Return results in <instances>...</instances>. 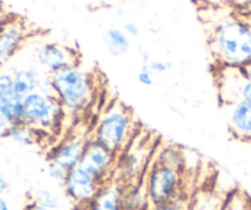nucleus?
Wrapping results in <instances>:
<instances>
[{
	"mask_svg": "<svg viewBox=\"0 0 251 210\" xmlns=\"http://www.w3.org/2000/svg\"><path fill=\"white\" fill-rule=\"evenodd\" d=\"M209 47L217 65L243 68L251 62V23L231 10L214 23Z\"/></svg>",
	"mask_w": 251,
	"mask_h": 210,
	"instance_id": "obj_1",
	"label": "nucleus"
},
{
	"mask_svg": "<svg viewBox=\"0 0 251 210\" xmlns=\"http://www.w3.org/2000/svg\"><path fill=\"white\" fill-rule=\"evenodd\" d=\"M54 96L66 111L76 115L89 107L94 98V85L89 73L78 64L50 74Z\"/></svg>",
	"mask_w": 251,
	"mask_h": 210,
	"instance_id": "obj_2",
	"label": "nucleus"
},
{
	"mask_svg": "<svg viewBox=\"0 0 251 210\" xmlns=\"http://www.w3.org/2000/svg\"><path fill=\"white\" fill-rule=\"evenodd\" d=\"M133 128L129 108L120 101H113L98 118L93 138L118 155L133 138Z\"/></svg>",
	"mask_w": 251,
	"mask_h": 210,
	"instance_id": "obj_3",
	"label": "nucleus"
},
{
	"mask_svg": "<svg viewBox=\"0 0 251 210\" xmlns=\"http://www.w3.org/2000/svg\"><path fill=\"white\" fill-rule=\"evenodd\" d=\"M25 123L37 132H50L59 127L66 111L54 96L33 91L23 97Z\"/></svg>",
	"mask_w": 251,
	"mask_h": 210,
	"instance_id": "obj_4",
	"label": "nucleus"
},
{
	"mask_svg": "<svg viewBox=\"0 0 251 210\" xmlns=\"http://www.w3.org/2000/svg\"><path fill=\"white\" fill-rule=\"evenodd\" d=\"M181 182V170L154 161L143 178L149 205L155 207L177 198L180 195Z\"/></svg>",
	"mask_w": 251,
	"mask_h": 210,
	"instance_id": "obj_5",
	"label": "nucleus"
},
{
	"mask_svg": "<svg viewBox=\"0 0 251 210\" xmlns=\"http://www.w3.org/2000/svg\"><path fill=\"white\" fill-rule=\"evenodd\" d=\"M151 156V148L148 141H136L132 138L122 151L117 155L115 171L122 186H129L143 181L148 168V161Z\"/></svg>",
	"mask_w": 251,
	"mask_h": 210,
	"instance_id": "obj_6",
	"label": "nucleus"
},
{
	"mask_svg": "<svg viewBox=\"0 0 251 210\" xmlns=\"http://www.w3.org/2000/svg\"><path fill=\"white\" fill-rule=\"evenodd\" d=\"M116 161H117V154L91 137L86 141L79 166L103 185L108 182V178L115 172Z\"/></svg>",
	"mask_w": 251,
	"mask_h": 210,
	"instance_id": "obj_7",
	"label": "nucleus"
},
{
	"mask_svg": "<svg viewBox=\"0 0 251 210\" xmlns=\"http://www.w3.org/2000/svg\"><path fill=\"white\" fill-rule=\"evenodd\" d=\"M101 186L102 183L80 166L69 171L62 183L66 198L78 208H85L95 197Z\"/></svg>",
	"mask_w": 251,
	"mask_h": 210,
	"instance_id": "obj_8",
	"label": "nucleus"
},
{
	"mask_svg": "<svg viewBox=\"0 0 251 210\" xmlns=\"http://www.w3.org/2000/svg\"><path fill=\"white\" fill-rule=\"evenodd\" d=\"M36 60L48 75L78 64L75 50L58 42L43 43L36 52Z\"/></svg>",
	"mask_w": 251,
	"mask_h": 210,
	"instance_id": "obj_9",
	"label": "nucleus"
},
{
	"mask_svg": "<svg viewBox=\"0 0 251 210\" xmlns=\"http://www.w3.org/2000/svg\"><path fill=\"white\" fill-rule=\"evenodd\" d=\"M27 35V26L21 19L9 18L0 26V69L21 49Z\"/></svg>",
	"mask_w": 251,
	"mask_h": 210,
	"instance_id": "obj_10",
	"label": "nucleus"
},
{
	"mask_svg": "<svg viewBox=\"0 0 251 210\" xmlns=\"http://www.w3.org/2000/svg\"><path fill=\"white\" fill-rule=\"evenodd\" d=\"M86 141H88V139H84L78 135L67 138L59 145L53 149L52 153L48 156V161L57 163L58 166L64 168L67 172H69L80 163Z\"/></svg>",
	"mask_w": 251,
	"mask_h": 210,
	"instance_id": "obj_11",
	"label": "nucleus"
},
{
	"mask_svg": "<svg viewBox=\"0 0 251 210\" xmlns=\"http://www.w3.org/2000/svg\"><path fill=\"white\" fill-rule=\"evenodd\" d=\"M229 129L241 140H251V103L245 101L226 106Z\"/></svg>",
	"mask_w": 251,
	"mask_h": 210,
	"instance_id": "obj_12",
	"label": "nucleus"
},
{
	"mask_svg": "<svg viewBox=\"0 0 251 210\" xmlns=\"http://www.w3.org/2000/svg\"><path fill=\"white\" fill-rule=\"evenodd\" d=\"M122 195L123 186L120 182H106L86 205L85 210H123Z\"/></svg>",
	"mask_w": 251,
	"mask_h": 210,
	"instance_id": "obj_13",
	"label": "nucleus"
},
{
	"mask_svg": "<svg viewBox=\"0 0 251 210\" xmlns=\"http://www.w3.org/2000/svg\"><path fill=\"white\" fill-rule=\"evenodd\" d=\"M41 76V69L35 65L19 68L13 73L14 90L19 96L25 97L28 93L37 91Z\"/></svg>",
	"mask_w": 251,
	"mask_h": 210,
	"instance_id": "obj_14",
	"label": "nucleus"
},
{
	"mask_svg": "<svg viewBox=\"0 0 251 210\" xmlns=\"http://www.w3.org/2000/svg\"><path fill=\"white\" fill-rule=\"evenodd\" d=\"M102 40L106 49L113 57H122V55L127 54L131 48L129 37L126 35L122 28L108 27L103 32Z\"/></svg>",
	"mask_w": 251,
	"mask_h": 210,
	"instance_id": "obj_15",
	"label": "nucleus"
},
{
	"mask_svg": "<svg viewBox=\"0 0 251 210\" xmlns=\"http://www.w3.org/2000/svg\"><path fill=\"white\" fill-rule=\"evenodd\" d=\"M147 205H149V200L143 181L126 187L123 186V210H146Z\"/></svg>",
	"mask_w": 251,
	"mask_h": 210,
	"instance_id": "obj_16",
	"label": "nucleus"
},
{
	"mask_svg": "<svg viewBox=\"0 0 251 210\" xmlns=\"http://www.w3.org/2000/svg\"><path fill=\"white\" fill-rule=\"evenodd\" d=\"M0 112L3 113L10 125L25 123L23 97L19 96L15 91L0 98Z\"/></svg>",
	"mask_w": 251,
	"mask_h": 210,
	"instance_id": "obj_17",
	"label": "nucleus"
},
{
	"mask_svg": "<svg viewBox=\"0 0 251 210\" xmlns=\"http://www.w3.org/2000/svg\"><path fill=\"white\" fill-rule=\"evenodd\" d=\"M37 130L33 129L28 124L24 123V124H13L9 125L8 129L3 134L4 138L11 140L13 143L18 144V145H31L36 141L37 138Z\"/></svg>",
	"mask_w": 251,
	"mask_h": 210,
	"instance_id": "obj_18",
	"label": "nucleus"
},
{
	"mask_svg": "<svg viewBox=\"0 0 251 210\" xmlns=\"http://www.w3.org/2000/svg\"><path fill=\"white\" fill-rule=\"evenodd\" d=\"M31 200L50 210H59L62 208V199H60L59 195L53 190L48 189V188L36 189Z\"/></svg>",
	"mask_w": 251,
	"mask_h": 210,
	"instance_id": "obj_19",
	"label": "nucleus"
},
{
	"mask_svg": "<svg viewBox=\"0 0 251 210\" xmlns=\"http://www.w3.org/2000/svg\"><path fill=\"white\" fill-rule=\"evenodd\" d=\"M155 161L164 163V165L171 166V167H175L177 170H181L182 168L183 158L181 151L176 146L168 145L159 151L158 158H156Z\"/></svg>",
	"mask_w": 251,
	"mask_h": 210,
	"instance_id": "obj_20",
	"label": "nucleus"
},
{
	"mask_svg": "<svg viewBox=\"0 0 251 210\" xmlns=\"http://www.w3.org/2000/svg\"><path fill=\"white\" fill-rule=\"evenodd\" d=\"M188 210H223L218 198L211 193H202L192 203Z\"/></svg>",
	"mask_w": 251,
	"mask_h": 210,
	"instance_id": "obj_21",
	"label": "nucleus"
},
{
	"mask_svg": "<svg viewBox=\"0 0 251 210\" xmlns=\"http://www.w3.org/2000/svg\"><path fill=\"white\" fill-rule=\"evenodd\" d=\"M14 78L13 73L8 70L0 69V98L9 93H14Z\"/></svg>",
	"mask_w": 251,
	"mask_h": 210,
	"instance_id": "obj_22",
	"label": "nucleus"
},
{
	"mask_svg": "<svg viewBox=\"0 0 251 210\" xmlns=\"http://www.w3.org/2000/svg\"><path fill=\"white\" fill-rule=\"evenodd\" d=\"M188 208H190V203L178 195L177 198L170 200V202L151 207V210H188Z\"/></svg>",
	"mask_w": 251,
	"mask_h": 210,
	"instance_id": "obj_23",
	"label": "nucleus"
},
{
	"mask_svg": "<svg viewBox=\"0 0 251 210\" xmlns=\"http://www.w3.org/2000/svg\"><path fill=\"white\" fill-rule=\"evenodd\" d=\"M239 101H245V102L251 103V81H249L246 76H244L243 80L239 84L238 90H236L235 102H239Z\"/></svg>",
	"mask_w": 251,
	"mask_h": 210,
	"instance_id": "obj_24",
	"label": "nucleus"
},
{
	"mask_svg": "<svg viewBox=\"0 0 251 210\" xmlns=\"http://www.w3.org/2000/svg\"><path fill=\"white\" fill-rule=\"evenodd\" d=\"M47 172H48V176H50L54 182L59 183V185H62V183L64 182L67 173H68L64 168H62L60 166H58L57 163H52V161H48Z\"/></svg>",
	"mask_w": 251,
	"mask_h": 210,
	"instance_id": "obj_25",
	"label": "nucleus"
},
{
	"mask_svg": "<svg viewBox=\"0 0 251 210\" xmlns=\"http://www.w3.org/2000/svg\"><path fill=\"white\" fill-rule=\"evenodd\" d=\"M201 1L209 4L211 6H228V8L235 10V9L244 6L245 4L250 3L251 0H201Z\"/></svg>",
	"mask_w": 251,
	"mask_h": 210,
	"instance_id": "obj_26",
	"label": "nucleus"
},
{
	"mask_svg": "<svg viewBox=\"0 0 251 210\" xmlns=\"http://www.w3.org/2000/svg\"><path fill=\"white\" fill-rule=\"evenodd\" d=\"M146 65L153 74L165 73V71H169L174 68L173 62H170V60H151Z\"/></svg>",
	"mask_w": 251,
	"mask_h": 210,
	"instance_id": "obj_27",
	"label": "nucleus"
},
{
	"mask_svg": "<svg viewBox=\"0 0 251 210\" xmlns=\"http://www.w3.org/2000/svg\"><path fill=\"white\" fill-rule=\"evenodd\" d=\"M223 210H251L250 200L245 197H236L235 195L228 204V207H223Z\"/></svg>",
	"mask_w": 251,
	"mask_h": 210,
	"instance_id": "obj_28",
	"label": "nucleus"
},
{
	"mask_svg": "<svg viewBox=\"0 0 251 210\" xmlns=\"http://www.w3.org/2000/svg\"><path fill=\"white\" fill-rule=\"evenodd\" d=\"M37 91H40V93H45L47 96H54V89H53L50 76L48 74H42V76L40 79V83H38Z\"/></svg>",
	"mask_w": 251,
	"mask_h": 210,
	"instance_id": "obj_29",
	"label": "nucleus"
},
{
	"mask_svg": "<svg viewBox=\"0 0 251 210\" xmlns=\"http://www.w3.org/2000/svg\"><path fill=\"white\" fill-rule=\"evenodd\" d=\"M137 79H138V83L141 84V85L146 86V88H151V86H153V84H154L153 73H151V70L148 69V67H147L146 64H143L141 71L138 73Z\"/></svg>",
	"mask_w": 251,
	"mask_h": 210,
	"instance_id": "obj_30",
	"label": "nucleus"
},
{
	"mask_svg": "<svg viewBox=\"0 0 251 210\" xmlns=\"http://www.w3.org/2000/svg\"><path fill=\"white\" fill-rule=\"evenodd\" d=\"M123 31L126 32V35L128 36V37H138L141 35V28L137 23H132V21H127V23L123 25Z\"/></svg>",
	"mask_w": 251,
	"mask_h": 210,
	"instance_id": "obj_31",
	"label": "nucleus"
},
{
	"mask_svg": "<svg viewBox=\"0 0 251 210\" xmlns=\"http://www.w3.org/2000/svg\"><path fill=\"white\" fill-rule=\"evenodd\" d=\"M236 14H239L240 16H243V18H245L246 20H250L251 19V1L250 3L245 4L244 6H241V8H238L235 9Z\"/></svg>",
	"mask_w": 251,
	"mask_h": 210,
	"instance_id": "obj_32",
	"label": "nucleus"
},
{
	"mask_svg": "<svg viewBox=\"0 0 251 210\" xmlns=\"http://www.w3.org/2000/svg\"><path fill=\"white\" fill-rule=\"evenodd\" d=\"M8 189H9L8 181H6V178L4 177L3 175H0V195L4 197V194L8 192Z\"/></svg>",
	"mask_w": 251,
	"mask_h": 210,
	"instance_id": "obj_33",
	"label": "nucleus"
},
{
	"mask_svg": "<svg viewBox=\"0 0 251 210\" xmlns=\"http://www.w3.org/2000/svg\"><path fill=\"white\" fill-rule=\"evenodd\" d=\"M138 55L142 59V62H143V64H148L151 62V55H149V53L143 47L138 48Z\"/></svg>",
	"mask_w": 251,
	"mask_h": 210,
	"instance_id": "obj_34",
	"label": "nucleus"
},
{
	"mask_svg": "<svg viewBox=\"0 0 251 210\" xmlns=\"http://www.w3.org/2000/svg\"><path fill=\"white\" fill-rule=\"evenodd\" d=\"M26 210H50L48 209V208H45L42 207V205L37 204V203H35L33 200H30V202L27 203V205L25 207Z\"/></svg>",
	"mask_w": 251,
	"mask_h": 210,
	"instance_id": "obj_35",
	"label": "nucleus"
},
{
	"mask_svg": "<svg viewBox=\"0 0 251 210\" xmlns=\"http://www.w3.org/2000/svg\"><path fill=\"white\" fill-rule=\"evenodd\" d=\"M9 125H10V124H9V122L6 120V118L4 117L3 113L0 112V134L3 135L4 133H5V130L8 129Z\"/></svg>",
	"mask_w": 251,
	"mask_h": 210,
	"instance_id": "obj_36",
	"label": "nucleus"
},
{
	"mask_svg": "<svg viewBox=\"0 0 251 210\" xmlns=\"http://www.w3.org/2000/svg\"><path fill=\"white\" fill-rule=\"evenodd\" d=\"M243 71L244 74H245L246 79H248L249 81H251V62L249 63V64H246L245 67H243Z\"/></svg>",
	"mask_w": 251,
	"mask_h": 210,
	"instance_id": "obj_37",
	"label": "nucleus"
},
{
	"mask_svg": "<svg viewBox=\"0 0 251 210\" xmlns=\"http://www.w3.org/2000/svg\"><path fill=\"white\" fill-rule=\"evenodd\" d=\"M0 210H11L9 203L6 202L5 198L1 197V195H0Z\"/></svg>",
	"mask_w": 251,
	"mask_h": 210,
	"instance_id": "obj_38",
	"label": "nucleus"
},
{
	"mask_svg": "<svg viewBox=\"0 0 251 210\" xmlns=\"http://www.w3.org/2000/svg\"><path fill=\"white\" fill-rule=\"evenodd\" d=\"M8 19H9V16H6L5 11H4L3 8L0 6V26L3 25V23H5V21L8 20Z\"/></svg>",
	"mask_w": 251,
	"mask_h": 210,
	"instance_id": "obj_39",
	"label": "nucleus"
},
{
	"mask_svg": "<svg viewBox=\"0 0 251 210\" xmlns=\"http://www.w3.org/2000/svg\"><path fill=\"white\" fill-rule=\"evenodd\" d=\"M120 1H126V0H120Z\"/></svg>",
	"mask_w": 251,
	"mask_h": 210,
	"instance_id": "obj_40",
	"label": "nucleus"
},
{
	"mask_svg": "<svg viewBox=\"0 0 251 210\" xmlns=\"http://www.w3.org/2000/svg\"><path fill=\"white\" fill-rule=\"evenodd\" d=\"M21 210H26V209H25V208H24V209H21Z\"/></svg>",
	"mask_w": 251,
	"mask_h": 210,
	"instance_id": "obj_41",
	"label": "nucleus"
},
{
	"mask_svg": "<svg viewBox=\"0 0 251 210\" xmlns=\"http://www.w3.org/2000/svg\"><path fill=\"white\" fill-rule=\"evenodd\" d=\"M249 21H250V23H251V19H250V20H249Z\"/></svg>",
	"mask_w": 251,
	"mask_h": 210,
	"instance_id": "obj_42",
	"label": "nucleus"
},
{
	"mask_svg": "<svg viewBox=\"0 0 251 210\" xmlns=\"http://www.w3.org/2000/svg\"><path fill=\"white\" fill-rule=\"evenodd\" d=\"M0 135H1V134H0Z\"/></svg>",
	"mask_w": 251,
	"mask_h": 210,
	"instance_id": "obj_43",
	"label": "nucleus"
}]
</instances>
